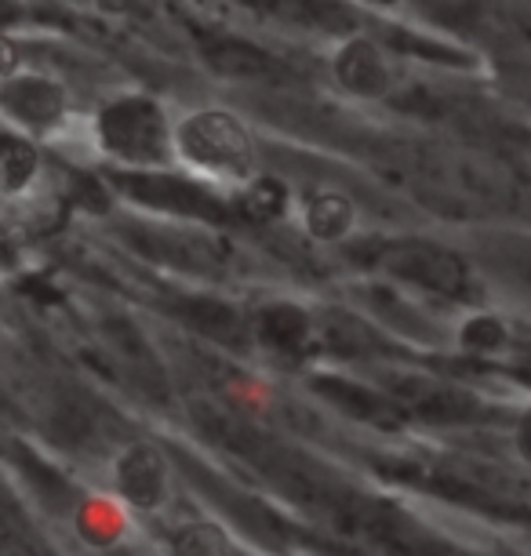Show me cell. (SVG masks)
<instances>
[{
    "label": "cell",
    "instance_id": "obj_1",
    "mask_svg": "<svg viewBox=\"0 0 531 556\" xmlns=\"http://www.w3.org/2000/svg\"><path fill=\"white\" fill-rule=\"evenodd\" d=\"M172 156L190 175L215 186H244L255 178V139L233 113L193 110L172 124Z\"/></svg>",
    "mask_w": 531,
    "mask_h": 556
},
{
    "label": "cell",
    "instance_id": "obj_2",
    "mask_svg": "<svg viewBox=\"0 0 531 556\" xmlns=\"http://www.w3.org/2000/svg\"><path fill=\"white\" fill-rule=\"evenodd\" d=\"M135 520H164L179 502V469L157 440H124L106 462V484Z\"/></svg>",
    "mask_w": 531,
    "mask_h": 556
},
{
    "label": "cell",
    "instance_id": "obj_3",
    "mask_svg": "<svg viewBox=\"0 0 531 556\" xmlns=\"http://www.w3.org/2000/svg\"><path fill=\"white\" fill-rule=\"evenodd\" d=\"M135 528H139V520L110 491H99V495L85 498L73 509V534H77L80 545H88L96 553L121 549L124 542H131Z\"/></svg>",
    "mask_w": 531,
    "mask_h": 556
},
{
    "label": "cell",
    "instance_id": "obj_4",
    "mask_svg": "<svg viewBox=\"0 0 531 556\" xmlns=\"http://www.w3.org/2000/svg\"><path fill=\"white\" fill-rule=\"evenodd\" d=\"M299 229L314 240V244H325V248L342 244V240H350L353 229H357V204L342 190H317L299 207Z\"/></svg>",
    "mask_w": 531,
    "mask_h": 556
},
{
    "label": "cell",
    "instance_id": "obj_5",
    "mask_svg": "<svg viewBox=\"0 0 531 556\" xmlns=\"http://www.w3.org/2000/svg\"><path fill=\"white\" fill-rule=\"evenodd\" d=\"M161 556H237V545L215 517H175L164 523Z\"/></svg>",
    "mask_w": 531,
    "mask_h": 556
},
{
    "label": "cell",
    "instance_id": "obj_6",
    "mask_svg": "<svg viewBox=\"0 0 531 556\" xmlns=\"http://www.w3.org/2000/svg\"><path fill=\"white\" fill-rule=\"evenodd\" d=\"M339 80L353 96L379 99L390 88V70L371 45H350L339 59Z\"/></svg>",
    "mask_w": 531,
    "mask_h": 556
},
{
    "label": "cell",
    "instance_id": "obj_7",
    "mask_svg": "<svg viewBox=\"0 0 531 556\" xmlns=\"http://www.w3.org/2000/svg\"><path fill=\"white\" fill-rule=\"evenodd\" d=\"M37 175V150L34 139L23 131H4L0 135V190L4 193H23L29 178Z\"/></svg>",
    "mask_w": 531,
    "mask_h": 556
},
{
    "label": "cell",
    "instance_id": "obj_8",
    "mask_svg": "<svg viewBox=\"0 0 531 556\" xmlns=\"http://www.w3.org/2000/svg\"><path fill=\"white\" fill-rule=\"evenodd\" d=\"M514 444H517V455H520V462H528V466H531V407H528V415L517 422Z\"/></svg>",
    "mask_w": 531,
    "mask_h": 556
}]
</instances>
